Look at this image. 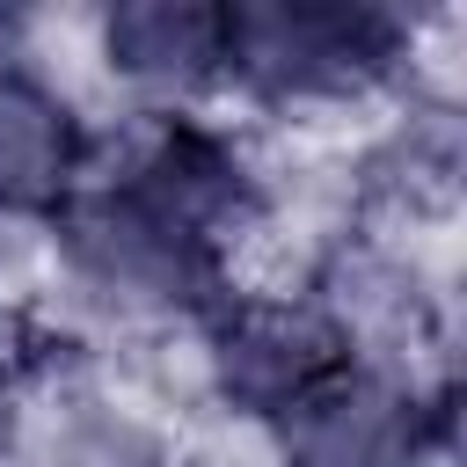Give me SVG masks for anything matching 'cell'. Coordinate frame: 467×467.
<instances>
[{
  "label": "cell",
  "instance_id": "obj_4",
  "mask_svg": "<svg viewBox=\"0 0 467 467\" xmlns=\"http://www.w3.org/2000/svg\"><path fill=\"white\" fill-rule=\"evenodd\" d=\"M197 350H204V409L248 431H270L299 394H314L336 365H350L314 292H226L197 321Z\"/></svg>",
  "mask_w": 467,
  "mask_h": 467
},
{
  "label": "cell",
  "instance_id": "obj_3",
  "mask_svg": "<svg viewBox=\"0 0 467 467\" xmlns=\"http://www.w3.org/2000/svg\"><path fill=\"white\" fill-rule=\"evenodd\" d=\"M270 467H445L452 387H416L379 365H336L263 431Z\"/></svg>",
  "mask_w": 467,
  "mask_h": 467
},
{
  "label": "cell",
  "instance_id": "obj_7",
  "mask_svg": "<svg viewBox=\"0 0 467 467\" xmlns=\"http://www.w3.org/2000/svg\"><path fill=\"white\" fill-rule=\"evenodd\" d=\"M58 358V328L36 314V306H15L0 299V423L15 416V401L29 394V379Z\"/></svg>",
  "mask_w": 467,
  "mask_h": 467
},
{
  "label": "cell",
  "instance_id": "obj_5",
  "mask_svg": "<svg viewBox=\"0 0 467 467\" xmlns=\"http://www.w3.org/2000/svg\"><path fill=\"white\" fill-rule=\"evenodd\" d=\"M95 80L131 117H190L226 88V0H117L88 22Z\"/></svg>",
  "mask_w": 467,
  "mask_h": 467
},
{
  "label": "cell",
  "instance_id": "obj_6",
  "mask_svg": "<svg viewBox=\"0 0 467 467\" xmlns=\"http://www.w3.org/2000/svg\"><path fill=\"white\" fill-rule=\"evenodd\" d=\"M88 139L95 117L29 66L22 15H0V219H51L88 175Z\"/></svg>",
  "mask_w": 467,
  "mask_h": 467
},
{
  "label": "cell",
  "instance_id": "obj_2",
  "mask_svg": "<svg viewBox=\"0 0 467 467\" xmlns=\"http://www.w3.org/2000/svg\"><path fill=\"white\" fill-rule=\"evenodd\" d=\"M44 226H51L58 292L95 306L124 336L182 328V321H204L219 306V263L204 248H190L168 219H153L109 175H80V190Z\"/></svg>",
  "mask_w": 467,
  "mask_h": 467
},
{
  "label": "cell",
  "instance_id": "obj_1",
  "mask_svg": "<svg viewBox=\"0 0 467 467\" xmlns=\"http://www.w3.org/2000/svg\"><path fill=\"white\" fill-rule=\"evenodd\" d=\"M409 15L372 0H234L226 88L270 109L285 131L365 109L401 88Z\"/></svg>",
  "mask_w": 467,
  "mask_h": 467
}]
</instances>
